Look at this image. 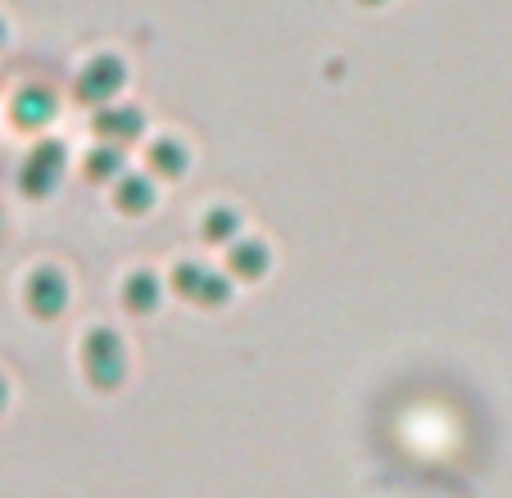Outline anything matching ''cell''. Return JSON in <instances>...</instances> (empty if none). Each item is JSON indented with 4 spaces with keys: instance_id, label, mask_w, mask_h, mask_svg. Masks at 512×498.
Segmentation results:
<instances>
[{
    "instance_id": "cell-4",
    "label": "cell",
    "mask_w": 512,
    "mask_h": 498,
    "mask_svg": "<svg viewBox=\"0 0 512 498\" xmlns=\"http://www.w3.org/2000/svg\"><path fill=\"white\" fill-rule=\"evenodd\" d=\"M123 91V64L118 59H91L87 68H82L78 77V96L87 100V105H100L105 109L109 100Z\"/></svg>"
},
{
    "instance_id": "cell-13",
    "label": "cell",
    "mask_w": 512,
    "mask_h": 498,
    "mask_svg": "<svg viewBox=\"0 0 512 498\" xmlns=\"http://www.w3.org/2000/svg\"><path fill=\"white\" fill-rule=\"evenodd\" d=\"M232 299V286H227V277H218V272H209V277L200 281V290H195V304L200 308H218Z\"/></svg>"
},
{
    "instance_id": "cell-14",
    "label": "cell",
    "mask_w": 512,
    "mask_h": 498,
    "mask_svg": "<svg viewBox=\"0 0 512 498\" xmlns=\"http://www.w3.org/2000/svg\"><path fill=\"white\" fill-rule=\"evenodd\" d=\"M204 277H209V268H200V263H177V272H173L177 295L195 299V290H200V281H204Z\"/></svg>"
},
{
    "instance_id": "cell-3",
    "label": "cell",
    "mask_w": 512,
    "mask_h": 498,
    "mask_svg": "<svg viewBox=\"0 0 512 498\" xmlns=\"http://www.w3.org/2000/svg\"><path fill=\"white\" fill-rule=\"evenodd\" d=\"M23 304L37 317H59L68 308V277L59 268H37L23 286Z\"/></svg>"
},
{
    "instance_id": "cell-6",
    "label": "cell",
    "mask_w": 512,
    "mask_h": 498,
    "mask_svg": "<svg viewBox=\"0 0 512 498\" xmlns=\"http://www.w3.org/2000/svg\"><path fill=\"white\" fill-rule=\"evenodd\" d=\"M141 114L136 109H123V105H105L96 114V136L100 141H114V145H132L141 136Z\"/></svg>"
},
{
    "instance_id": "cell-16",
    "label": "cell",
    "mask_w": 512,
    "mask_h": 498,
    "mask_svg": "<svg viewBox=\"0 0 512 498\" xmlns=\"http://www.w3.org/2000/svg\"><path fill=\"white\" fill-rule=\"evenodd\" d=\"M0 41H5V23H0Z\"/></svg>"
},
{
    "instance_id": "cell-17",
    "label": "cell",
    "mask_w": 512,
    "mask_h": 498,
    "mask_svg": "<svg viewBox=\"0 0 512 498\" xmlns=\"http://www.w3.org/2000/svg\"><path fill=\"white\" fill-rule=\"evenodd\" d=\"M368 5H381V0H368Z\"/></svg>"
},
{
    "instance_id": "cell-2",
    "label": "cell",
    "mask_w": 512,
    "mask_h": 498,
    "mask_svg": "<svg viewBox=\"0 0 512 498\" xmlns=\"http://www.w3.org/2000/svg\"><path fill=\"white\" fill-rule=\"evenodd\" d=\"M64 168H68L64 145H59V141H41L37 150L23 159V168H19V191L28 195V200H46V195L59 186Z\"/></svg>"
},
{
    "instance_id": "cell-5",
    "label": "cell",
    "mask_w": 512,
    "mask_h": 498,
    "mask_svg": "<svg viewBox=\"0 0 512 498\" xmlns=\"http://www.w3.org/2000/svg\"><path fill=\"white\" fill-rule=\"evenodd\" d=\"M55 96H50L46 87H23L19 96H14V123L19 127H28V132H37V127H46L50 118H55Z\"/></svg>"
},
{
    "instance_id": "cell-11",
    "label": "cell",
    "mask_w": 512,
    "mask_h": 498,
    "mask_svg": "<svg viewBox=\"0 0 512 498\" xmlns=\"http://www.w3.org/2000/svg\"><path fill=\"white\" fill-rule=\"evenodd\" d=\"M87 177L91 182H118L123 177V145H100L87 154Z\"/></svg>"
},
{
    "instance_id": "cell-7",
    "label": "cell",
    "mask_w": 512,
    "mask_h": 498,
    "mask_svg": "<svg viewBox=\"0 0 512 498\" xmlns=\"http://www.w3.org/2000/svg\"><path fill=\"white\" fill-rule=\"evenodd\" d=\"M159 299H164V286H159V277L155 272H132V277L123 281V304H127V313H155L159 308Z\"/></svg>"
},
{
    "instance_id": "cell-12",
    "label": "cell",
    "mask_w": 512,
    "mask_h": 498,
    "mask_svg": "<svg viewBox=\"0 0 512 498\" xmlns=\"http://www.w3.org/2000/svg\"><path fill=\"white\" fill-rule=\"evenodd\" d=\"M150 168H155V177H182L186 173V150L177 141H159L155 150H150Z\"/></svg>"
},
{
    "instance_id": "cell-1",
    "label": "cell",
    "mask_w": 512,
    "mask_h": 498,
    "mask_svg": "<svg viewBox=\"0 0 512 498\" xmlns=\"http://www.w3.org/2000/svg\"><path fill=\"white\" fill-rule=\"evenodd\" d=\"M82 372L96 390H118L127 376V349L123 340L109 331V326H96L87 340H82Z\"/></svg>"
},
{
    "instance_id": "cell-8",
    "label": "cell",
    "mask_w": 512,
    "mask_h": 498,
    "mask_svg": "<svg viewBox=\"0 0 512 498\" xmlns=\"http://www.w3.org/2000/svg\"><path fill=\"white\" fill-rule=\"evenodd\" d=\"M268 268H272V254L263 240H236L232 245V277L259 281V277H268Z\"/></svg>"
},
{
    "instance_id": "cell-15",
    "label": "cell",
    "mask_w": 512,
    "mask_h": 498,
    "mask_svg": "<svg viewBox=\"0 0 512 498\" xmlns=\"http://www.w3.org/2000/svg\"><path fill=\"white\" fill-rule=\"evenodd\" d=\"M5 403H10V385H5V376H0V412H5Z\"/></svg>"
},
{
    "instance_id": "cell-9",
    "label": "cell",
    "mask_w": 512,
    "mask_h": 498,
    "mask_svg": "<svg viewBox=\"0 0 512 498\" xmlns=\"http://www.w3.org/2000/svg\"><path fill=\"white\" fill-rule=\"evenodd\" d=\"M114 200L123 213H145L150 204H155V186H150V177H136V173H123L114 186Z\"/></svg>"
},
{
    "instance_id": "cell-10",
    "label": "cell",
    "mask_w": 512,
    "mask_h": 498,
    "mask_svg": "<svg viewBox=\"0 0 512 498\" xmlns=\"http://www.w3.org/2000/svg\"><path fill=\"white\" fill-rule=\"evenodd\" d=\"M200 231H204L209 245H236V236H241V213L236 209H209Z\"/></svg>"
}]
</instances>
